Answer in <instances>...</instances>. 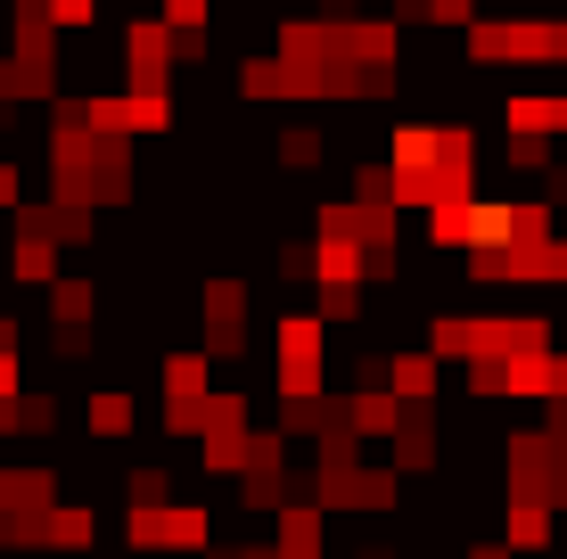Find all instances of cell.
Instances as JSON below:
<instances>
[{
    "instance_id": "6da1fadb",
    "label": "cell",
    "mask_w": 567,
    "mask_h": 559,
    "mask_svg": "<svg viewBox=\"0 0 567 559\" xmlns=\"http://www.w3.org/2000/svg\"><path fill=\"white\" fill-rule=\"evenodd\" d=\"M132 544H141V551H198L206 544V510H156V503H141Z\"/></svg>"
},
{
    "instance_id": "7a4b0ae2",
    "label": "cell",
    "mask_w": 567,
    "mask_h": 559,
    "mask_svg": "<svg viewBox=\"0 0 567 559\" xmlns=\"http://www.w3.org/2000/svg\"><path fill=\"white\" fill-rule=\"evenodd\" d=\"M165 17H173V25H182V33H198L206 17H214V0H165Z\"/></svg>"
}]
</instances>
